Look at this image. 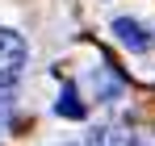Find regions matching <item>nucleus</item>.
Here are the masks:
<instances>
[{
  "label": "nucleus",
  "mask_w": 155,
  "mask_h": 146,
  "mask_svg": "<svg viewBox=\"0 0 155 146\" xmlns=\"http://www.w3.org/2000/svg\"><path fill=\"white\" fill-rule=\"evenodd\" d=\"M25 59H29V46L17 29H0V88H13L21 71H25Z\"/></svg>",
  "instance_id": "1"
},
{
  "label": "nucleus",
  "mask_w": 155,
  "mask_h": 146,
  "mask_svg": "<svg viewBox=\"0 0 155 146\" xmlns=\"http://www.w3.org/2000/svg\"><path fill=\"white\" fill-rule=\"evenodd\" d=\"M113 33H117V42L130 46V50H151V46H155V38H151L138 21H130V17H117V21H113Z\"/></svg>",
  "instance_id": "2"
},
{
  "label": "nucleus",
  "mask_w": 155,
  "mask_h": 146,
  "mask_svg": "<svg viewBox=\"0 0 155 146\" xmlns=\"http://www.w3.org/2000/svg\"><path fill=\"white\" fill-rule=\"evenodd\" d=\"M88 146H134V134L105 125V129H97V134H92V142H88Z\"/></svg>",
  "instance_id": "4"
},
{
  "label": "nucleus",
  "mask_w": 155,
  "mask_h": 146,
  "mask_svg": "<svg viewBox=\"0 0 155 146\" xmlns=\"http://www.w3.org/2000/svg\"><path fill=\"white\" fill-rule=\"evenodd\" d=\"M54 113H59V117H67V121H84V113H88V109H84V100L76 96V88H71V84H63V92H59V100H54Z\"/></svg>",
  "instance_id": "3"
}]
</instances>
